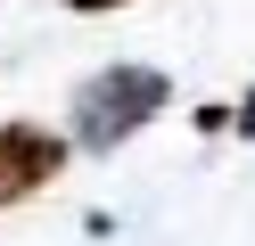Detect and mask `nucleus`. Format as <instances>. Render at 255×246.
Segmentation results:
<instances>
[{"label":"nucleus","instance_id":"1","mask_svg":"<svg viewBox=\"0 0 255 246\" xmlns=\"http://www.w3.org/2000/svg\"><path fill=\"white\" fill-rule=\"evenodd\" d=\"M165 74L156 66H99V74L74 90V148H91V156H107V148H124L132 131L156 123V107H165Z\"/></svg>","mask_w":255,"mask_h":246},{"label":"nucleus","instance_id":"2","mask_svg":"<svg viewBox=\"0 0 255 246\" xmlns=\"http://www.w3.org/2000/svg\"><path fill=\"white\" fill-rule=\"evenodd\" d=\"M66 172V140L50 123H0V205H25Z\"/></svg>","mask_w":255,"mask_h":246},{"label":"nucleus","instance_id":"3","mask_svg":"<svg viewBox=\"0 0 255 246\" xmlns=\"http://www.w3.org/2000/svg\"><path fill=\"white\" fill-rule=\"evenodd\" d=\"M66 8H83V16H99V8H132V0H66Z\"/></svg>","mask_w":255,"mask_h":246},{"label":"nucleus","instance_id":"4","mask_svg":"<svg viewBox=\"0 0 255 246\" xmlns=\"http://www.w3.org/2000/svg\"><path fill=\"white\" fill-rule=\"evenodd\" d=\"M239 131H247V140H255V90L239 98Z\"/></svg>","mask_w":255,"mask_h":246}]
</instances>
